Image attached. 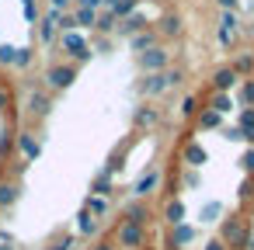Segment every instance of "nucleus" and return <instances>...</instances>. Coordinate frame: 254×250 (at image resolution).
<instances>
[{
  "instance_id": "nucleus-1",
  "label": "nucleus",
  "mask_w": 254,
  "mask_h": 250,
  "mask_svg": "<svg viewBox=\"0 0 254 250\" xmlns=\"http://www.w3.org/2000/svg\"><path fill=\"white\" fill-rule=\"evenodd\" d=\"M251 236H254V233H251V226H247V215L233 212V215H226V219L219 222V236H216V240H219L226 250H244Z\"/></svg>"
},
{
  "instance_id": "nucleus-2",
  "label": "nucleus",
  "mask_w": 254,
  "mask_h": 250,
  "mask_svg": "<svg viewBox=\"0 0 254 250\" xmlns=\"http://www.w3.org/2000/svg\"><path fill=\"white\" fill-rule=\"evenodd\" d=\"M115 240H119V247H126V250H139V247L146 243V226H136V222H126V219H122Z\"/></svg>"
},
{
  "instance_id": "nucleus-3",
  "label": "nucleus",
  "mask_w": 254,
  "mask_h": 250,
  "mask_svg": "<svg viewBox=\"0 0 254 250\" xmlns=\"http://www.w3.org/2000/svg\"><path fill=\"white\" fill-rule=\"evenodd\" d=\"M195 226H188V222H178V226H171V233H167V247L171 250H185L188 243H195Z\"/></svg>"
},
{
  "instance_id": "nucleus-4",
  "label": "nucleus",
  "mask_w": 254,
  "mask_h": 250,
  "mask_svg": "<svg viewBox=\"0 0 254 250\" xmlns=\"http://www.w3.org/2000/svg\"><path fill=\"white\" fill-rule=\"evenodd\" d=\"M139 63H143L146 73H164V66H167V52H164L160 46H150V49L139 56Z\"/></svg>"
},
{
  "instance_id": "nucleus-5",
  "label": "nucleus",
  "mask_w": 254,
  "mask_h": 250,
  "mask_svg": "<svg viewBox=\"0 0 254 250\" xmlns=\"http://www.w3.org/2000/svg\"><path fill=\"white\" fill-rule=\"evenodd\" d=\"M171 84H181V73H178V70H174V73H171V70H167V73H150L146 84H143V91H146V94H160V91L171 87Z\"/></svg>"
},
{
  "instance_id": "nucleus-6",
  "label": "nucleus",
  "mask_w": 254,
  "mask_h": 250,
  "mask_svg": "<svg viewBox=\"0 0 254 250\" xmlns=\"http://www.w3.org/2000/svg\"><path fill=\"white\" fill-rule=\"evenodd\" d=\"M63 49H66L73 59H91V49H87V42H84L77 32H63Z\"/></svg>"
},
{
  "instance_id": "nucleus-7",
  "label": "nucleus",
  "mask_w": 254,
  "mask_h": 250,
  "mask_svg": "<svg viewBox=\"0 0 254 250\" xmlns=\"http://www.w3.org/2000/svg\"><path fill=\"white\" fill-rule=\"evenodd\" d=\"M46 80H49V87H56V91H63V87H70V84L77 80V66H53Z\"/></svg>"
},
{
  "instance_id": "nucleus-8",
  "label": "nucleus",
  "mask_w": 254,
  "mask_h": 250,
  "mask_svg": "<svg viewBox=\"0 0 254 250\" xmlns=\"http://www.w3.org/2000/svg\"><path fill=\"white\" fill-rule=\"evenodd\" d=\"M157 184H160V170H157V167H150V170H143V174H139V181H136V188H132V191H136V198H146V195H153V191H157Z\"/></svg>"
},
{
  "instance_id": "nucleus-9",
  "label": "nucleus",
  "mask_w": 254,
  "mask_h": 250,
  "mask_svg": "<svg viewBox=\"0 0 254 250\" xmlns=\"http://www.w3.org/2000/svg\"><path fill=\"white\" fill-rule=\"evenodd\" d=\"M181 160H185L191 170H198V167H205L209 153H205V146H202V143H188V146L181 150Z\"/></svg>"
},
{
  "instance_id": "nucleus-10",
  "label": "nucleus",
  "mask_w": 254,
  "mask_h": 250,
  "mask_svg": "<svg viewBox=\"0 0 254 250\" xmlns=\"http://www.w3.org/2000/svg\"><path fill=\"white\" fill-rule=\"evenodd\" d=\"M233 84H237L233 66H223V70H216V77H212V94H230Z\"/></svg>"
},
{
  "instance_id": "nucleus-11",
  "label": "nucleus",
  "mask_w": 254,
  "mask_h": 250,
  "mask_svg": "<svg viewBox=\"0 0 254 250\" xmlns=\"http://www.w3.org/2000/svg\"><path fill=\"white\" fill-rule=\"evenodd\" d=\"M237 129H240L244 143L254 146V108H240V115H237Z\"/></svg>"
},
{
  "instance_id": "nucleus-12",
  "label": "nucleus",
  "mask_w": 254,
  "mask_h": 250,
  "mask_svg": "<svg viewBox=\"0 0 254 250\" xmlns=\"http://www.w3.org/2000/svg\"><path fill=\"white\" fill-rule=\"evenodd\" d=\"M60 14H63V11H49V14L42 18V25H39V39H42V42H53V39H56V28H60Z\"/></svg>"
},
{
  "instance_id": "nucleus-13",
  "label": "nucleus",
  "mask_w": 254,
  "mask_h": 250,
  "mask_svg": "<svg viewBox=\"0 0 254 250\" xmlns=\"http://www.w3.org/2000/svg\"><path fill=\"white\" fill-rule=\"evenodd\" d=\"M112 191H115V181H112V174H105V170H101V174L91 181V195H98V198H108Z\"/></svg>"
},
{
  "instance_id": "nucleus-14",
  "label": "nucleus",
  "mask_w": 254,
  "mask_h": 250,
  "mask_svg": "<svg viewBox=\"0 0 254 250\" xmlns=\"http://www.w3.org/2000/svg\"><path fill=\"white\" fill-rule=\"evenodd\" d=\"M126 222H136V226H146V222H150V208H146L143 201H132V205L126 208Z\"/></svg>"
},
{
  "instance_id": "nucleus-15",
  "label": "nucleus",
  "mask_w": 254,
  "mask_h": 250,
  "mask_svg": "<svg viewBox=\"0 0 254 250\" xmlns=\"http://www.w3.org/2000/svg\"><path fill=\"white\" fill-rule=\"evenodd\" d=\"M164 219H167L171 226L185 222V201H181V198H171V201L164 205Z\"/></svg>"
},
{
  "instance_id": "nucleus-16",
  "label": "nucleus",
  "mask_w": 254,
  "mask_h": 250,
  "mask_svg": "<svg viewBox=\"0 0 254 250\" xmlns=\"http://www.w3.org/2000/svg\"><path fill=\"white\" fill-rule=\"evenodd\" d=\"M18 146H21V153H25L28 160H39V153H42V143H39V139H32L28 132H25V136H18Z\"/></svg>"
},
{
  "instance_id": "nucleus-17",
  "label": "nucleus",
  "mask_w": 254,
  "mask_h": 250,
  "mask_svg": "<svg viewBox=\"0 0 254 250\" xmlns=\"http://www.w3.org/2000/svg\"><path fill=\"white\" fill-rule=\"evenodd\" d=\"M209 108H212L216 115H226V111H233V98H230V94H212V98H209Z\"/></svg>"
},
{
  "instance_id": "nucleus-18",
  "label": "nucleus",
  "mask_w": 254,
  "mask_h": 250,
  "mask_svg": "<svg viewBox=\"0 0 254 250\" xmlns=\"http://www.w3.org/2000/svg\"><path fill=\"white\" fill-rule=\"evenodd\" d=\"M219 215H223V201H205V205L198 208V219H202V222H216Z\"/></svg>"
},
{
  "instance_id": "nucleus-19",
  "label": "nucleus",
  "mask_w": 254,
  "mask_h": 250,
  "mask_svg": "<svg viewBox=\"0 0 254 250\" xmlns=\"http://www.w3.org/2000/svg\"><path fill=\"white\" fill-rule=\"evenodd\" d=\"M28 108H32V115H39V118H42V115H49V108H53V104H49V98H46V94H32V98H28Z\"/></svg>"
},
{
  "instance_id": "nucleus-20",
  "label": "nucleus",
  "mask_w": 254,
  "mask_h": 250,
  "mask_svg": "<svg viewBox=\"0 0 254 250\" xmlns=\"http://www.w3.org/2000/svg\"><path fill=\"white\" fill-rule=\"evenodd\" d=\"M94 21H98V14H94L91 7H77V14H73V25H77V28H91Z\"/></svg>"
},
{
  "instance_id": "nucleus-21",
  "label": "nucleus",
  "mask_w": 254,
  "mask_h": 250,
  "mask_svg": "<svg viewBox=\"0 0 254 250\" xmlns=\"http://www.w3.org/2000/svg\"><path fill=\"white\" fill-rule=\"evenodd\" d=\"M139 28H146L139 14H129V18H122V25H119V32H122V35H132V32H139Z\"/></svg>"
},
{
  "instance_id": "nucleus-22",
  "label": "nucleus",
  "mask_w": 254,
  "mask_h": 250,
  "mask_svg": "<svg viewBox=\"0 0 254 250\" xmlns=\"http://www.w3.org/2000/svg\"><path fill=\"white\" fill-rule=\"evenodd\" d=\"M219 118H223V115H216L212 108H205V111L198 115V129H219Z\"/></svg>"
},
{
  "instance_id": "nucleus-23",
  "label": "nucleus",
  "mask_w": 254,
  "mask_h": 250,
  "mask_svg": "<svg viewBox=\"0 0 254 250\" xmlns=\"http://www.w3.org/2000/svg\"><path fill=\"white\" fill-rule=\"evenodd\" d=\"M84 208H87V212H91V215L98 219V215H105V212H108V201H105V198H98V195H91Z\"/></svg>"
},
{
  "instance_id": "nucleus-24",
  "label": "nucleus",
  "mask_w": 254,
  "mask_h": 250,
  "mask_svg": "<svg viewBox=\"0 0 254 250\" xmlns=\"http://www.w3.org/2000/svg\"><path fill=\"white\" fill-rule=\"evenodd\" d=\"M80 233H84V236H91V233H98V219H94V215H91L87 208L80 212Z\"/></svg>"
},
{
  "instance_id": "nucleus-25",
  "label": "nucleus",
  "mask_w": 254,
  "mask_h": 250,
  "mask_svg": "<svg viewBox=\"0 0 254 250\" xmlns=\"http://www.w3.org/2000/svg\"><path fill=\"white\" fill-rule=\"evenodd\" d=\"M18 201V184H0V205H14Z\"/></svg>"
},
{
  "instance_id": "nucleus-26",
  "label": "nucleus",
  "mask_w": 254,
  "mask_h": 250,
  "mask_svg": "<svg viewBox=\"0 0 254 250\" xmlns=\"http://www.w3.org/2000/svg\"><path fill=\"white\" fill-rule=\"evenodd\" d=\"M240 167H244V174H247V177H254V146H247V150H244Z\"/></svg>"
},
{
  "instance_id": "nucleus-27",
  "label": "nucleus",
  "mask_w": 254,
  "mask_h": 250,
  "mask_svg": "<svg viewBox=\"0 0 254 250\" xmlns=\"http://www.w3.org/2000/svg\"><path fill=\"white\" fill-rule=\"evenodd\" d=\"M240 101H244V108H254V77L244 84V91H240Z\"/></svg>"
},
{
  "instance_id": "nucleus-28",
  "label": "nucleus",
  "mask_w": 254,
  "mask_h": 250,
  "mask_svg": "<svg viewBox=\"0 0 254 250\" xmlns=\"http://www.w3.org/2000/svg\"><path fill=\"white\" fill-rule=\"evenodd\" d=\"M150 46H153V32H143V35H136V39H132V49H139V52H143V49H150Z\"/></svg>"
},
{
  "instance_id": "nucleus-29",
  "label": "nucleus",
  "mask_w": 254,
  "mask_h": 250,
  "mask_svg": "<svg viewBox=\"0 0 254 250\" xmlns=\"http://www.w3.org/2000/svg\"><path fill=\"white\" fill-rule=\"evenodd\" d=\"M153 122H157V111H150V108L136 111V125H153Z\"/></svg>"
},
{
  "instance_id": "nucleus-30",
  "label": "nucleus",
  "mask_w": 254,
  "mask_h": 250,
  "mask_svg": "<svg viewBox=\"0 0 254 250\" xmlns=\"http://www.w3.org/2000/svg\"><path fill=\"white\" fill-rule=\"evenodd\" d=\"M112 25H115V14H112V11H108V14H101V18L94 21V28H98V32H112Z\"/></svg>"
},
{
  "instance_id": "nucleus-31",
  "label": "nucleus",
  "mask_w": 254,
  "mask_h": 250,
  "mask_svg": "<svg viewBox=\"0 0 254 250\" xmlns=\"http://www.w3.org/2000/svg\"><path fill=\"white\" fill-rule=\"evenodd\" d=\"M178 32H181V21H178L174 14H167V18H164V35H178Z\"/></svg>"
},
{
  "instance_id": "nucleus-32",
  "label": "nucleus",
  "mask_w": 254,
  "mask_h": 250,
  "mask_svg": "<svg viewBox=\"0 0 254 250\" xmlns=\"http://www.w3.org/2000/svg\"><path fill=\"white\" fill-rule=\"evenodd\" d=\"M251 70H254V56H240L233 66V73H251Z\"/></svg>"
},
{
  "instance_id": "nucleus-33",
  "label": "nucleus",
  "mask_w": 254,
  "mask_h": 250,
  "mask_svg": "<svg viewBox=\"0 0 254 250\" xmlns=\"http://www.w3.org/2000/svg\"><path fill=\"white\" fill-rule=\"evenodd\" d=\"M21 7H25V21H39V11H35V0H21Z\"/></svg>"
},
{
  "instance_id": "nucleus-34",
  "label": "nucleus",
  "mask_w": 254,
  "mask_h": 250,
  "mask_svg": "<svg viewBox=\"0 0 254 250\" xmlns=\"http://www.w3.org/2000/svg\"><path fill=\"white\" fill-rule=\"evenodd\" d=\"M32 63V49H14V66H28Z\"/></svg>"
},
{
  "instance_id": "nucleus-35",
  "label": "nucleus",
  "mask_w": 254,
  "mask_h": 250,
  "mask_svg": "<svg viewBox=\"0 0 254 250\" xmlns=\"http://www.w3.org/2000/svg\"><path fill=\"white\" fill-rule=\"evenodd\" d=\"M223 139H230V143H244V136H240L237 125H226V129H223Z\"/></svg>"
},
{
  "instance_id": "nucleus-36",
  "label": "nucleus",
  "mask_w": 254,
  "mask_h": 250,
  "mask_svg": "<svg viewBox=\"0 0 254 250\" xmlns=\"http://www.w3.org/2000/svg\"><path fill=\"white\" fill-rule=\"evenodd\" d=\"M0 63H4V66L14 63V46H0Z\"/></svg>"
},
{
  "instance_id": "nucleus-37",
  "label": "nucleus",
  "mask_w": 254,
  "mask_h": 250,
  "mask_svg": "<svg viewBox=\"0 0 254 250\" xmlns=\"http://www.w3.org/2000/svg\"><path fill=\"white\" fill-rule=\"evenodd\" d=\"M195 108H198L195 98H185V101H181V115H195Z\"/></svg>"
},
{
  "instance_id": "nucleus-38",
  "label": "nucleus",
  "mask_w": 254,
  "mask_h": 250,
  "mask_svg": "<svg viewBox=\"0 0 254 250\" xmlns=\"http://www.w3.org/2000/svg\"><path fill=\"white\" fill-rule=\"evenodd\" d=\"M240 198H254V177H247V181L240 184Z\"/></svg>"
},
{
  "instance_id": "nucleus-39",
  "label": "nucleus",
  "mask_w": 254,
  "mask_h": 250,
  "mask_svg": "<svg viewBox=\"0 0 254 250\" xmlns=\"http://www.w3.org/2000/svg\"><path fill=\"white\" fill-rule=\"evenodd\" d=\"M223 28H230V32L237 28V14L233 11H223Z\"/></svg>"
},
{
  "instance_id": "nucleus-40",
  "label": "nucleus",
  "mask_w": 254,
  "mask_h": 250,
  "mask_svg": "<svg viewBox=\"0 0 254 250\" xmlns=\"http://www.w3.org/2000/svg\"><path fill=\"white\" fill-rule=\"evenodd\" d=\"M60 28H63V32H73L77 25H73V18H70V14H60Z\"/></svg>"
},
{
  "instance_id": "nucleus-41",
  "label": "nucleus",
  "mask_w": 254,
  "mask_h": 250,
  "mask_svg": "<svg viewBox=\"0 0 254 250\" xmlns=\"http://www.w3.org/2000/svg\"><path fill=\"white\" fill-rule=\"evenodd\" d=\"M219 42L230 46V42H233V32H230V28H219Z\"/></svg>"
},
{
  "instance_id": "nucleus-42",
  "label": "nucleus",
  "mask_w": 254,
  "mask_h": 250,
  "mask_svg": "<svg viewBox=\"0 0 254 250\" xmlns=\"http://www.w3.org/2000/svg\"><path fill=\"white\" fill-rule=\"evenodd\" d=\"M185 184H188V188H198V174L188 170V174H185Z\"/></svg>"
},
{
  "instance_id": "nucleus-43",
  "label": "nucleus",
  "mask_w": 254,
  "mask_h": 250,
  "mask_svg": "<svg viewBox=\"0 0 254 250\" xmlns=\"http://www.w3.org/2000/svg\"><path fill=\"white\" fill-rule=\"evenodd\" d=\"M70 247H73V240H60V243H53L49 250H70Z\"/></svg>"
},
{
  "instance_id": "nucleus-44",
  "label": "nucleus",
  "mask_w": 254,
  "mask_h": 250,
  "mask_svg": "<svg viewBox=\"0 0 254 250\" xmlns=\"http://www.w3.org/2000/svg\"><path fill=\"white\" fill-rule=\"evenodd\" d=\"M7 101H11V94H7L4 87H0V111H4V108H7Z\"/></svg>"
},
{
  "instance_id": "nucleus-45",
  "label": "nucleus",
  "mask_w": 254,
  "mask_h": 250,
  "mask_svg": "<svg viewBox=\"0 0 254 250\" xmlns=\"http://www.w3.org/2000/svg\"><path fill=\"white\" fill-rule=\"evenodd\" d=\"M202 250H226V247H223V243H219V240H209V243H205V247H202Z\"/></svg>"
},
{
  "instance_id": "nucleus-46",
  "label": "nucleus",
  "mask_w": 254,
  "mask_h": 250,
  "mask_svg": "<svg viewBox=\"0 0 254 250\" xmlns=\"http://www.w3.org/2000/svg\"><path fill=\"white\" fill-rule=\"evenodd\" d=\"M219 7L223 11H237V0H219Z\"/></svg>"
},
{
  "instance_id": "nucleus-47",
  "label": "nucleus",
  "mask_w": 254,
  "mask_h": 250,
  "mask_svg": "<svg viewBox=\"0 0 254 250\" xmlns=\"http://www.w3.org/2000/svg\"><path fill=\"white\" fill-rule=\"evenodd\" d=\"M94 250H115V243H112V240H105V243H98Z\"/></svg>"
},
{
  "instance_id": "nucleus-48",
  "label": "nucleus",
  "mask_w": 254,
  "mask_h": 250,
  "mask_svg": "<svg viewBox=\"0 0 254 250\" xmlns=\"http://www.w3.org/2000/svg\"><path fill=\"white\" fill-rule=\"evenodd\" d=\"M98 4H101V0H80V7H91V11H94Z\"/></svg>"
},
{
  "instance_id": "nucleus-49",
  "label": "nucleus",
  "mask_w": 254,
  "mask_h": 250,
  "mask_svg": "<svg viewBox=\"0 0 254 250\" xmlns=\"http://www.w3.org/2000/svg\"><path fill=\"white\" fill-rule=\"evenodd\" d=\"M66 4H70V0H53V11H63Z\"/></svg>"
},
{
  "instance_id": "nucleus-50",
  "label": "nucleus",
  "mask_w": 254,
  "mask_h": 250,
  "mask_svg": "<svg viewBox=\"0 0 254 250\" xmlns=\"http://www.w3.org/2000/svg\"><path fill=\"white\" fill-rule=\"evenodd\" d=\"M244 250H254V236H251V240H247V247H244Z\"/></svg>"
},
{
  "instance_id": "nucleus-51",
  "label": "nucleus",
  "mask_w": 254,
  "mask_h": 250,
  "mask_svg": "<svg viewBox=\"0 0 254 250\" xmlns=\"http://www.w3.org/2000/svg\"><path fill=\"white\" fill-rule=\"evenodd\" d=\"M0 250H14V247H11V240H7V243H4V247H0Z\"/></svg>"
}]
</instances>
